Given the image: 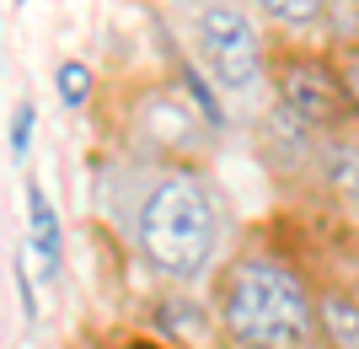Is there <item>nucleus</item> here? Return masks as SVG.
I'll return each instance as SVG.
<instances>
[{"instance_id": "20e7f679", "label": "nucleus", "mask_w": 359, "mask_h": 349, "mask_svg": "<svg viewBox=\"0 0 359 349\" xmlns=\"http://www.w3.org/2000/svg\"><path fill=\"white\" fill-rule=\"evenodd\" d=\"M194 38H198V60L210 65V76L225 91H252L263 81V38L241 6L204 0L194 11Z\"/></svg>"}, {"instance_id": "ddd939ff", "label": "nucleus", "mask_w": 359, "mask_h": 349, "mask_svg": "<svg viewBox=\"0 0 359 349\" xmlns=\"http://www.w3.org/2000/svg\"><path fill=\"white\" fill-rule=\"evenodd\" d=\"M16 290H22V312H27V322H38V296H32V274H27V263H16Z\"/></svg>"}, {"instance_id": "1a4fd4ad", "label": "nucleus", "mask_w": 359, "mask_h": 349, "mask_svg": "<svg viewBox=\"0 0 359 349\" xmlns=\"http://www.w3.org/2000/svg\"><path fill=\"white\" fill-rule=\"evenodd\" d=\"M54 86H60V103H65V107H86V103H91V86H97V76H91V65L65 60L60 70H54Z\"/></svg>"}, {"instance_id": "f257e3e1", "label": "nucleus", "mask_w": 359, "mask_h": 349, "mask_svg": "<svg viewBox=\"0 0 359 349\" xmlns=\"http://www.w3.org/2000/svg\"><path fill=\"white\" fill-rule=\"evenodd\" d=\"M210 322L225 349H316V290L279 253H236L215 269Z\"/></svg>"}, {"instance_id": "f8f14e48", "label": "nucleus", "mask_w": 359, "mask_h": 349, "mask_svg": "<svg viewBox=\"0 0 359 349\" xmlns=\"http://www.w3.org/2000/svg\"><path fill=\"white\" fill-rule=\"evenodd\" d=\"M338 86H344V97H348V107L359 113V48H348V54H338Z\"/></svg>"}, {"instance_id": "6e6552de", "label": "nucleus", "mask_w": 359, "mask_h": 349, "mask_svg": "<svg viewBox=\"0 0 359 349\" xmlns=\"http://www.w3.org/2000/svg\"><path fill=\"white\" fill-rule=\"evenodd\" d=\"M252 6L279 27H316L327 11V0H252Z\"/></svg>"}, {"instance_id": "423d86ee", "label": "nucleus", "mask_w": 359, "mask_h": 349, "mask_svg": "<svg viewBox=\"0 0 359 349\" xmlns=\"http://www.w3.org/2000/svg\"><path fill=\"white\" fill-rule=\"evenodd\" d=\"M27 242H32V258H38L43 279H60V269H65V231H60V215H54L48 194L38 188V178H27Z\"/></svg>"}, {"instance_id": "7ed1b4c3", "label": "nucleus", "mask_w": 359, "mask_h": 349, "mask_svg": "<svg viewBox=\"0 0 359 349\" xmlns=\"http://www.w3.org/2000/svg\"><path fill=\"white\" fill-rule=\"evenodd\" d=\"M123 129L145 156L161 167H194V156L210 145V129L177 86H140L123 107Z\"/></svg>"}, {"instance_id": "9b49d317", "label": "nucleus", "mask_w": 359, "mask_h": 349, "mask_svg": "<svg viewBox=\"0 0 359 349\" xmlns=\"http://www.w3.org/2000/svg\"><path fill=\"white\" fill-rule=\"evenodd\" d=\"M32 129H38V107H32V103H16V113H11V156H16V162H27Z\"/></svg>"}, {"instance_id": "0eeeda50", "label": "nucleus", "mask_w": 359, "mask_h": 349, "mask_svg": "<svg viewBox=\"0 0 359 349\" xmlns=\"http://www.w3.org/2000/svg\"><path fill=\"white\" fill-rule=\"evenodd\" d=\"M316 349H359V301L348 290H316Z\"/></svg>"}, {"instance_id": "f03ea898", "label": "nucleus", "mask_w": 359, "mask_h": 349, "mask_svg": "<svg viewBox=\"0 0 359 349\" xmlns=\"http://www.w3.org/2000/svg\"><path fill=\"white\" fill-rule=\"evenodd\" d=\"M220 194L198 167H161L129 210V247L166 285H198L220 263Z\"/></svg>"}, {"instance_id": "39448f33", "label": "nucleus", "mask_w": 359, "mask_h": 349, "mask_svg": "<svg viewBox=\"0 0 359 349\" xmlns=\"http://www.w3.org/2000/svg\"><path fill=\"white\" fill-rule=\"evenodd\" d=\"M279 103L285 113H295V124H332L348 107L338 70L332 65H311V60H290L279 70Z\"/></svg>"}, {"instance_id": "9d476101", "label": "nucleus", "mask_w": 359, "mask_h": 349, "mask_svg": "<svg viewBox=\"0 0 359 349\" xmlns=\"http://www.w3.org/2000/svg\"><path fill=\"white\" fill-rule=\"evenodd\" d=\"M327 172H332V188L338 194H348V199H359V151H332V162H327Z\"/></svg>"}]
</instances>
